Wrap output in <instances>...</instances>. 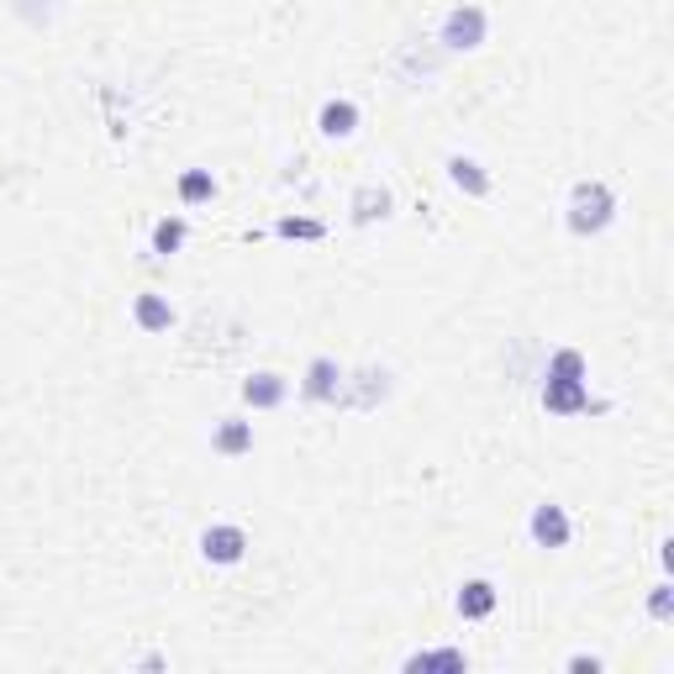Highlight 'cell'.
<instances>
[{
    "label": "cell",
    "instance_id": "cell-1",
    "mask_svg": "<svg viewBox=\"0 0 674 674\" xmlns=\"http://www.w3.org/2000/svg\"><path fill=\"white\" fill-rule=\"evenodd\" d=\"M611 217H616V190H611L606 179H580L574 190H569V206H564V221L574 238H595V232H606Z\"/></svg>",
    "mask_w": 674,
    "mask_h": 674
},
{
    "label": "cell",
    "instance_id": "cell-2",
    "mask_svg": "<svg viewBox=\"0 0 674 674\" xmlns=\"http://www.w3.org/2000/svg\"><path fill=\"white\" fill-rule=\"evenodd\" d=\"M485 38H490V11L475 6V0L448 6V17L437 27V43L448 48V53H475V48H485Z\"/></svg>",
    "mask_w": 674,
    "mask_h": 674
},
{
    "label": "cell",
    "instance_id": "cell-3",
    "mask_svg": "<svg viewBox=\"0 0 674 674\" xmlns=\"http://www.w3.org/2000/svg\"><path fill=\"white\" fill-rule=\"evenodd\" d=\"M543 412L548 416H601L611 412V401H595L585 380L574 374H543Z\"/></svg>",
    "mask_w": 674,
    "mask_h": 674
},
{
    "label": "cell",
    "instance_id": "cell-4",
    "mask_svg": "<svg viewBox=\"0 0 674 674\" xmlns=\"http://www.w3.org/2000/svg\"><path fill=\"white\" fill-rule=\"evenodd\" d=\"M395 391V380H391V370H359L349 380V374H343V391H338V406H353V412H374V406H380V401H385V395Z\"/></svg>",
    "mask_w": 674,
    "mask_h": 674
},
{
    "label": "cell",
    "instance_id": "cell-5",
    "mask_svg": "<svg viewBox=\"0 0 674 674\" xmlns=\"http://www.w3.org/2000/svg\"><path fill=\"white\" fill-rule=\"evenodd\" d=\"M527 538H532L538 548H569L574 522H569V511L559 506V500H538L532 517H527Z\"/></svg>",
    "mask_w": 674,
    "mask_h": 674
},
{
    "label": "cell",
    "instance_id": "cell-6",
    "mask_svg": "<svg viewBox=\"0 0 674 674\" xmlns=\"http://www.w3.org/2000/svg\"><path fill=\"white\" fill-rule=\"evenodd\" d=\"M242 553H248V532L238 522H211L200 532V559L206 564L232 569V564H242Z\"/></svg>",
    "mask_w": 674,
    "mask_h": 674
},
{
    "label": "cell",
    "instance_id": "cell-7",
    "mask_svg": "<svg viewBox=\"0 0 674 674\" xmlns=\"http://www.w3.org/2000/svg\"><path fill=\"white\" fill-rule=\"evenodd\" d=\"M343 364L338 359H326V353H317L311 364H305V380H301V395L311 401V406H338V391H343Z\"/></svg>",
    "mask_w": 674,
    "mask_h": 674
},
{
    "label": "cell",
    "instance_id": "cell-8",
    "mask_svg": "<svg viewBox=\"0 0 674 674\" xmlns=\"http://www.w3.org/2000/svg\"><path fill=\"white\" fill-rule=\"evenodd\" d=\"M448 179H454V190H464L469 200H485L490 196V175H485V164L479 158H469V153H448Z\"/></svg>",
    "mask_w": 674,
    "mask_h": 674
},
{
    "label": "cell",
    "instance_id": "cell-9",
    "mask_svg": "<svg viewBox=\"0 0 674 674\" xmlns=\"http://www.w3.org/2000/svg\"><path fill=\"white\" fill-rule=\"evenodd\" d=\"M284 395H290V385H284V374L274 370H259L242 380V401L253 406V412H274V406H284Z\"/></svg>",
    "mask_w": 674,
    "mask_h": 674
},
{
    "label": "cell",
    "instance_id": "cell-10",
    "mask_svg": "<svg viewBox=\"0 0 674 674\" xmlns=\"http://www.w3.org/2000/svg\"><path fill=\"white\" fill-rule=\"evenodd\" d=\"M349 211H353V221H359V227H374V221H385L395 211V196L385 190V185H359V190H353V200H349Z\"/></svg>",
    "mask_w": 674,
    "mask_h": 674
},
{
    "label": "cell",
    "instance_id": "cell-11",
    "mask_svg": "<svg viewBox=\"0 0 674 674\" xmlns=\"http://www.w3.org/2000/svg\"><path fill=\"white\" fill-rule=\"evenodd\" d=\"M317 132H322V137H353V132H359V101L332 95V101L317 111Z\"/></svg>",
    "mask_w": 674,
    "mask_h": 674
},
{
    "label": "cell",
    "instance_id": "cell-12",
    "mask_svg": "<svg viewBox=\"0 0 674 674\" xmlns=\"http://www.w3.org/2000/svg\"><path fill=\"white\" fill-rule=\"evenodd\" d=\"M496 585H490V580H464V585H458V595H454V606H458V616H464V622H485V616H490V611H496Z\"/></svg>",
    "mask_w": 674,
    "mask_h": 674
},
{
    "label": "cell",
    "instance_id": "cell-13",
    "mask_svg": "<svg viewBox=\"0 0 674 674\" xmlns=\"http://www.w3.org/2000/svg\"><path fill=\"white\" fill-rule=\"evenodd\" d=\"M211 448L221 458H242L253 448V422H238V416H221L217 427H211Z\"/></svg>",
    "mask_w": 674,
    "mask_h": 674
},
{
    "label": "cell",
    "instance_id": "cell-14",
    "mask_svg": "<svg viewBox=\"0 0 674 674\" xmlns=\"http://www.w3.org/2000/svg\"><path fill=\"white\" fill-rule=\"evenodd\" d=\"M132 322L143 326V332H169V326H175V305L164 301L158 290H143V295L132 301Z\"/></svg>",
    "mask_w": 674,
    "mask_h": 674
},
{
    "label": "cell",
    "instance_id": "cell-15",
    "mask_svg": "<svg viewBox=\"0 0 674 674\" xmlns=\"http://www.w3.org/2000/svg\"><path fill=\"white\" fill-rule=\"evenodd\" d=\"M401 670H406V674H416V670H454V674H464V670H469V653H464V649H422V653H412Z\"/></svg>",
    "mask_w": 674,
    "mask_h": 674
},
{
    "label": "cell",
    "instance_id": "cell-16",
    "mask_svg": "<svg viewBox=\"0 0 674 674\" xmlns=\"http://www.w3.org/2000/svg\"><path fill=\"white\" fill-rule=\"evenodd\" d=\"M179 200H185V206L217 200V179H211V169H185V175H179Z\"/></svg>",
    "mask_w": 674,
    "mask_h": 674
},
{
    "label": "cell",
    "instance_id": "cell-17",
    "mask_svg": "<svg viewBox=\"0 0 674 674\" xmlns=\"http://www.w3.org/2000/svg\"><path fill=\"white\" fill-rule=\"evenodd\" d=\"M185 238H190L185 217H164L158 227H153V253H158V259H169V253H179V248H185Z\"/></svg>",
    "mask_w": 674,
    "mask_h": 674
},
{
    "label": "cell",
    "instance_id": "cell-18",
    "mask_svg": "<svg viewBox=\"0 0 674 674\" xmlns=\"http://www.w3.org/2000/svg\"><path fill=\"white\" fill-rule=\"evenodd\" d=\"M274 232L290 238V242H322L326 221H317V217H280V221H274Z\"/></svg>",
    "mask_w": 674,
    "mask_h": 674
},
{
    "label": "cell",
    "instance_id": "cell-19",
    "mask_svg": "<svg viewBox=\"0 0 674 674\" xmlns=\"http://www.w3.org/2000/svg\"><path fill=\"white\" fill-rule=\"evenodd\" d=\"M649 616L653 622H674V585L670 580H659V585L649 590Z\"/></svg>",
    "mask_w": 674,
    "mask_h": 674
},
{
    "label": "cell",
    "instance_id": "cell-20",
    "mask_svg": "<svg viewBox=\"0 0 674 674\" xmlns=\"http://www.w3.org/2000/svg\"><path fill=\"white\" fill-rule=\"evenodd\" d=\"M569 670H590V674H595V670H601V659H590V653H574V659H569Z\"/></svg>",
    "mask_w": 674,
    "mask_h": 674
}]
</instances>
